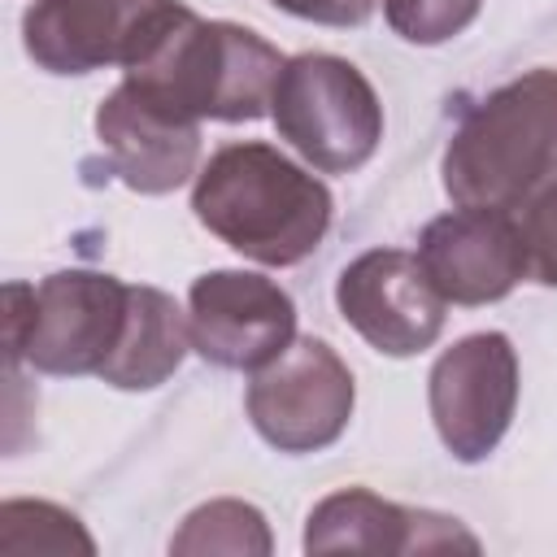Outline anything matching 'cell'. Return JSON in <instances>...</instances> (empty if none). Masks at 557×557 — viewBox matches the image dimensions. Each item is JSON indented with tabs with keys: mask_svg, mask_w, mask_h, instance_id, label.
Here are the masks:
<instances>
[{
	"mask_svg": "<svg viewBox=\"0 0 557 557\" xmlns=\"http://www.w3.org/2000/svg\"><path fill=\"white\" fill-rule=\"evenodd\" d=\"M196 222L261 265L305 261L331 231V187L265 139L222 144L191 187Z\"/></svg>",
	"mask_w": 557,
	"mask_h": 557,
	"instance_id": "cell-1",
	"label": "cell"
},
{
	"mask_svg": "<svg viewBox=\"0 0 557 557\" xmlns=\"http://www.w3.org/2000/svg\"><path fill=\"white\" fill-rule=\"evenodd\" d=\"M287 57L239 22H209L183 0L152 26L126 83L191 122H257L270 113Z\"/></svg>",
	"mask_w": 557,
	"mask_h": 557,
	"instance_id": "cell-2",
	"label": "cell"
},
{
	"mask_svg": "<svg viewBox=\"0 0 557 557\" xmlns=\"http://www.w3.org/2000/svg\"><path fill=\"white\" fill-rule=\"evenodd\" d=\"M440 174L453 205L505 213L557 183V70H527L470 104L444 144Z\"/></svg>",
	"mask_w": 557,
	"mask_h": 557,
	"instance_id": "cell-3",
	"label": "cell"
},
{
	"mask_svg": "<svg viewBox=\"0 0 557 557\" xmlns=\"http://www.w3.org/2000/svg\"><path fill=\"white\" fill-rule=\"evenodd\" d=\"M131 313V283L104 270H57L4 287L9 366L30 361L39 374H100Z\"/></svg>",
	"mask_w": 557,
	"mask_h": 557,
	"instance_id": "cell-4",
	"label": "cell"
},
{
	"mask_svg": "<svg viewBox=\"0 0 557 557\" xmlns=\"http://www.w3.org/2000/svg\"><path fill=\"white\" fill-rule=\"evenodd\" d=\"M270 117L278 139L322 174L361 170L383 139V104L370 78L335 52L287 57L270 96Z\"/></svg>",
	"mask_w": 557,
	"mask_h": 557,
	"instance_id": "cell-5",
	"label": "cell"
},
{
	"mask_svg": "<svg viewBox=\"0 0 557 557\" xmlns=\"http://www.w3.org/2000/svg\"><path fill=\"white\" fill-rule=\"evenodd\" d=\"M352 405H357L352 370L318 335H296L274 361L252 370L244 392V409L257 435L278 453L331 448L348 431Z\"/></svg>",
	"mask_w": 557,
	"mask_h": 557,
	"instance_id": "cell-6",
	"label": "cell"
},
{
	"mask_svg": "<svg viewBox=\"0 0 557 557\" xmlns=\"http://www.w3.org/2000/svg\"><path fill=\"white\" fill-rule=\"evenodd\" d=\"M426 405L440 444L474 466L505 440L518 409V352L505 331H474L444 348L426 374Z\"/></svg>",
	"mask_w": 557,
	"mask_h": 557,
	"instance_id": "cell-7",
	"label": "cell"
},
{
	"mask_svg": "<svg viewBox=\"0 0 557 557\" xmlns=\"http://www.w3.org/2000/svg\"><path fill=\"white\" fill-rule=\"evenodd\" d=\"M335 305L383 357L426 352L448 318V300L426 278L418 252L405 248H370L352 257L335 278Z\"/></svg>",
	"mask_w": 557,
	"mask_h": 557,
	"instance_id": "cell-8",
	"label": "cell"
},
{
	"mask_svg": "<svg viewBox=\"0 0 557 557\" xmlns=\"http://www.w3.org/2000/svg\"><path fill=\"white\" fill-rule=\"evenodd\" d=\"M191 348L218 370H261L296 339V300L257 270H209L187 292Z\"/></svg>",
	"mask_w": 557,
	"mask_h": 557,
	"instance_id": "cell-9",
	"label": "cell"
},
{
	"mask_svg": "<svg viewBox=\"0 0 557 557\" xmlns=\"http://www.w3.org/2000/svg\"><path fill=\"white\" fill-rule=\"evenodd\" d=\"M174 4L178 0H30L22 13V48L48 74L126 70Z\"/></svg>",
	"mask_w": 557,
	"mask_h": 557,
	"instance_id": "cell-10",
	"label": "cell"
},
{
	"mask_svg": "<svg viewBox=\"0 0 557 557\" xmlns=\"http://www.w3.org/2000/svg\"><path fill=\"white\" fill-rule=\"evenodd\" d=\"M418 261L448 305H492L527 278L518 213L457 205L422 226Z\"/></svg>",
	"mask_w": 557,
	"mask_h": 557,
	"instance_id": "cell-11",
	"label": "cell"
},
{
	"mask_svg": "<svg viewBox=\"0 0 557 557\" xmlns=\"http://www.w3.org/2000/svg\"><path fill=\"white\" fill-rule=\"evenodd\" d=\"M96 139L109 170L139 196L178 191L191 174H200V122L165 109L126 78L100 100Z\"/></svg>",
	"mask_w": 557,
	"mask_h": 557,
	"instance_id": "cell-12",
	"label": "cell"
},
{
	"mask_svg": "<svg viewBox=\"0 0 557 557\" xmlns=\"http://www.w3.org/2000/svg\"><path fill=\"white\" fill-rule=\"evenodd\" d=\"M479 553V540L448 513L409 509L374 496L370 487L331 492L309 509L305 553Z\"/></svg>",
	"mask_w": 557,
	"mask_h": 557,
	"instance_id": "cell-13",
	"label": "cell"
},
{
	"mask_svg": "<svg viewBox=\"0 0 557 557\" xmlns=\"http://www.w3.org/2000/svg\"><path fill=\"white\" fill-rule=\"evenodd\" d=\"M187 348H191V326L178 300L161 287L131 283L126 331L96 379H104L117 392H152L183 366Z\"/></svg>",
	"mask_w": 557,
	"mask_h": 557,
	"instance_id": "cell-14",
	"label": "cell"
},
{
	"mask_svg": "<svg viewBox=\"0 0 557 557\" xmlns=\"http://www.w3.org/2000/svg\"><path fill=\"white\" fill-rule=\"evenodd\" d=\"M274 548L265 513L248 500H209L183 518V527L170 540V553H257L265 557Z\"/></svg>",
	"mask_w": 557,
	"mask_h": 557,
	"instance_id": "cell-15",
	"label": "cell"
},
{
	"mask_svg": "<svg viewBox=\"0 0 557 557\" xmlns=\"http://www.w3.org/2000/svg\"><path fill=\"white\" fill-rule=\"evenodd\" d=\"M479 9L483 0H383L387 26L405 44H418V48L448 44L479 17Z\"/></svg>",
	"mask_w": 557,
	"mask_h": 557,
	"instance_id": "cell-16",
	"label": "cell"
},
{
	"mask_svg": "<svg viewBox=\"0 0 557 557\" xmlns=\"http://www.w3.org/2000/svg\"><path fill=\"white\" fill-rule=\"evenodd\" d=\"M518 231L527 248V278L557 287V183H548L518 209Z\"/></svg>",
	"mask_w": 557,
	"mask_h": 557,
	"instance_id": "cell-17",
	"label": "cell"
},
{
	"mask_svg": "<svg viewBox=\"0 0 557 557\" xmlns=\"http://www.w3.org/2000/svg\"><path fill=\"white\" fill-rule=\"evenodd\" d=\"M22 509L35 518V527L26 535H9L0 540V553H96L91 535L78 527V518L61 505L48 500H22Z\"/></svg>",
	"mask_w": 557,
	"mask_h": 557,
	"instance_id": "cell-18",
	"label": "cell"
},
{
	"mask_svg": "<svg viewBox=\"0 0 557 557\" xmlns=\"http://www.w3.org/2000/svg\"><path fill=\"white\" fill-rule=\"evenodd\" d=\"M270 4L318 26H361L379 9V0H270Z\"/></svg>",
	"mask_w": 557,
	"mask_h": 557,
	"instance_id": "cell-19",
	"label": "cell"
}]
</instances>
